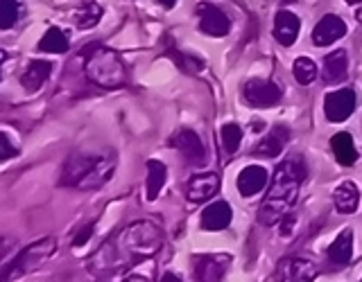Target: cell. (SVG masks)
<instances>
[{
    "label": "cell",
    "mask_w": 362,
    "mask_h": 282,
    "mask_svg": "<svg viewBox=\"0 0 362 282\" xmlns=\"http://www.w3.org/2000/svg\"><path fill=\"white\" fill-rule=\"evenodd\" d=\"M163 244V235L150 221H136L127 226L122 233L102 253H109L111 257L107 259V264L98 271H113L120 266H134L136 262H141L145 257H152Z\"/></svg>",
    "instance_id": "1"
},
{
    "label": "cell",
    "mask_w": 362,
    "mask_h": 282,
    "mask_svg": "<svg viewBox=\"0 0 362 282\" xmlns=\"http://www.w3.org/2000/svg\"><path fill=\"white\" fill-rule=\"evenodd\" d=\"M303 176H305V167L299 158L283 161L276 167L272 185L265 195V201H263V206H260V221L272 226L288 217L290 210L294 208V203H297Z\"/></svg>",
    "instance_id": "2"
},
{
    "label": "cell",
    "mask_w": 362,
    "mask_h": 282,
    "mask_svg": "<svg viewBox=\"0 0 362 282\" xmlns=\"http://www.w3.org/2000/svg\"><path fill=\"white\" fill-rule=\"evenodd\" d=\"M116 154H73L64 165L62 183L75 190L102 188L113 176Z\"/></svg>",
    "instance_id": "3"
},
{
    "label": "cell",
    "mask_w": 362,
    "mask_h": 282,
    "mask_svg": "<svg viewBox=\"0 0 362 282\" xmlns=\"http://www.w3.org/2000/svg\"><path fill=\"white\" fill-rule=\"evenodd\" d=\"M84 56V73L95 86L120 88L127 82V68H124L118 52H113L100 43H93L86 45Z\"/></svg>",
    "instance_id": "4"
},
{
    "label": "cell",
    "mask_w": 362,
    "mask_h": 282,
    "mask_svg": "<svg viewBox=\"0 0 362 282\" xmlns=\"http://www.w3.org/2000/svg\"><path fill=\"white\" fill-rule=\"evenodd\" d=\"M54 246H57V242L50 240V237H45V240H41L37 244H30L28 248H23V251L16 255L14 262L3 269V274H0V282H11V280L30 274L32 269H37L43 259H48L52 255Z\"/></svg>",
    "instance_id": "5"
},
{
    "label": "cell",
    "mask_w": 362,
    "mask_h": 282,
    "mask_svg": "<svg viewBox=\"0 0 362 282\" xmlns=\"http://www.w3.org/2000/svg\"><path fill=\"white\" fill-rule=\"evenodd\" d=\"M243 95L252 106L258 109H269L279 104L281 99V86L269 79H249L243 88Z\"/></svg>",
    "instance_id": "6"
},
{
    "label": "cell",
    "mask_w": 362,
    "mask_h": 282,
    "mask_svg": "<svg viewBox=\"0 0 362 282\" xmlns=\"http://www.w3.org/2000/svg\"><path fill=\"white\" fill-rule=\"evenodd\" d=\"M358 97L354 93V88H339L328 93L324 99V113L331 122H344L351 113L356 111Z\"/></svg>",
    "instance_id": "7"
},
{
    "label": "cell",
    "mask_w": 362,
    "mask_h": 282,
    "mask_svg": "<svg viewBox=\"0 0 362 282\" xmlns=\"http://www.w3.org/2000/svg\"><path fill=\"white\" fill-rule=\"evenodd\" d=\"M315 278L317 266L305 257H286L276 269V282H313Z\"/></svg>",
    "instance_id": "8"
},
{
    "label": "cell",
    "mask_w": 362,
    "mask_h": 282,
    "mask_svg": "<svg viewBox=\"0 0 362 282\" xmlns=\"http://www.w3.org/2000/svg\"><path fill=\"white\" fill-rule=\"evenodd\" d=\"M197 14H199V30L204 34H209V37H218V39L229 34L231 20L220 7H215L211 3H202L197 7Z\"/></svg>",
    "instance_id": "9"
},
{
    "label": "cell",
    "mask_w": 362,
    "mask_h": 282,
    "mask_svg": "<svg viewBox=\"0 0 362 282\" xmlns=\"http://www.w3.org/2000/svg\"><path fill=\"white\" fill-rule=\"evenodd\" d=\"M231 264V255H202L195 259V278L197 282H222Z\"/></svg>",
    "instance_id": "10"
},
{
    "label": "cell",
    "mask_w": 362,
    "mask_h": 282,
    "mask_svg": "<svg viewBox=\"0 0 362 282\" xmlns=\"http://www.w3.org/2000/svg\"><path fill=\"white\" fill-rule=\"evenodd\" d=\"M173 145L177 147L179 154L184 156L190 165H204V161H206V149H204V142L192 129L179 131L173 138Z\"/></svg>",
    "instance_id": "11"
},
{
    "label": "cell",
    "mask_w": 362,
    "mask_h": 282,
    "mask_svg": "<svg viewBox=\"0 0 362 282\" xmlns=\"http://www.w3.org/2000/svg\"><path fill=\"white\" fill-rule=\"evenodd\" d=\"M220 190V176L215 172L195 174L186 185V197L192 203H204L215 197V192Z\"/></svg>",
    "instance_id": "12"
},
{
    "label": "cell",
    "mask_w": 362,
    "mask_h": 282,
    "mask_svg": "<svg viewBox=\"0 0 362 282\" xmlns=\"http://www.w3.org/2000/svg\"><path fill=\"white\" fill-rule=\"evenodd\" d=\"M344 34H346V23L335 14H326L313 30V43L315 45H331L342 39Z\"/></svg>",
    "instance_id": "13"
},
{
    "label": "cell",
    "mask_w": 362,
    "mask_h": 282,
    "mask_svg": "<svg viewBox=\"0 0 362 282\" xmlns=\"http://www.w3.org/2000/svg\"><path fill=\"white\" fill-rule=\"evenodd\" d=\"M351 255H354V231L344 228L333 240L331 248L326 253V259L333 269H344L351 262Z\"/></svg>",
    "instance_id": "14"
},
{
    "label": "cell",
    "mask_w": 362,
    "mask_h": 282,
    "mask_svg": "<svg viewBox=\"0 0 362 282\" xmlns=\"http://www.w3.org/2000/svg\"><path fill=\"white\" fill-rule=\"evenodd\" d=\"M288 140H290V129L283 127V124H276V127L256 145L254 154L260 158H276L283 149H286Z\"/></svg>",
    "instance_id": "15"
},
{
    "label": "cell",
    "mask_w": 362,
    "mask_h": 282,
    "mask_svg": "<svg viewBox=\"0 0 362 282\" xmlns=\"http://www.w3.org/2000/svg\"><path fill=\"white\" fill-rule=\"evenodd\" d=\"M233 219V212H231V206L226 201H215L211 203L209 208H204L202 212V228L204 231H224L226 226L231 223Z\"/></svg>",
    "instance_id": "16"
},
{
    "label": "cell",
    "mask_w": 362,
    "mask_h": 282,
    "mask_svg": "<svg viewBox=\"0 0 362 282\" xmlns=\"http://www.w3.org/2000/svg\"><path fill=\"white\" fill-rule=\"evenodd\" d=\"M299 30H301V20L294 11L283 9L274 18V37L281 45H292L299 39Z\"/></svg>",
    "instance_id": "17"
},
{
    "label": "cell",
    "mask_w": 362,
    "mask_h": 282,
    "mask_svg": "<svg viewBox=\"0 0 362 282\" xmlns=\"http://www.w3.org/2000/svg\"><path fill=\"white\" fill-rule=\"evenodd\" d=\"M267 185V169L260 165H247L238 176V190L243 197H254Z\"/></svg>",
    "instance_id": "18"
},
{
    "label": "cell",
    "mask_w": 362,
    "mask_h": 282,
    "mask_svg": "<svg viewBox=\"0 0 362 282\" xmlns=\"http://www.w3.org/2000/svg\"><path fill=\"white\" fill-rule=\"evenodd\" d=\"M349 70V54L346 50H333L331 54L324 56V70L322 77L326 84H337L346 77Z\"/></svg>",
    "instance_id": "19"
},
{
    "label": "cell",
    "mask_w": 362,
    "mask_h": 282,
    "mask_svg": "<svg viewBox=\"0 0 362 282\" xmlns=\"http://www.w3.org/2000/svg\"><path fill=\"white\" fill-rule=\"evenodd\" d=\"M333 203H335L337 212H342V214H351V212L358 210V206H360V190H358V185L354 183V180H344V183L335 190Z\"/></svg>",
    "instance_id": "20"
},
{
    "label": "cell",
    "mask_w": 362,
    "mask_h": 282,
    "mask_svg": "<svg viewBox=\"0 0 362 282\" xmlns=\"http://www.w3.org/2000/svg\"><path fill=\"white\" fill-rule=\"evenodd\" d=\"M331 147H333V154H335L339 165L351 167L358 161V149H356L354 138H351V133H346V131L335 133L331 138Z\"/></svg>",
    "instance_id": "21"
},
{
    "label": "cell",
    "mask_w": 362,
    "mask_h": 282,
    "mask_svg": "<svg viewBox=\"0 0 362 282\" xmlns=\"http://www.w3.org/2000/svg\"><path fill=\"white\" fill-rule=\"evenodd\" d=\"M50 73H52L50 61H30L25 73H23V77H21V84L25 90L34 93V90H39L45 84V79L50 77Z\"/></svg>",
    "instance_id": "22"
},
{
    "label": "cell",
    "mask_w": 362,
    "mask_h": 282,
    "mask_svg": "<svg viewBox=\"0 0 362 282\" xmlns=\"http://www.w3.org/2000/svg\"><path fill=\"white\" fill-rule=\"evenodd\" d=\"M168 180V169L161 161H147V199L154 201Z\"/></svg>",
    "instance_id": "23"
},
{
    "label": "cell",
    "mask_w": 362,
    "mask_h": 282,
    "mask_svg": "<svg viewBox=\"0 0 362 282\" xmlns=\"http://www.w3.org/2000/svg\"><path fill=\"white\" fill-rule=\"evenodd\" d=\"M102 18V7L98 3H84L82 7L75 9L73 14V23L79 27V30H90L95 27Z\"/></svg>",
    "instance_id": "24"
},
{
    "label": "cell",
    "mask_w": 362,
    "mask_h": 282,
    "mask_svg": "<svg viewBox=\"0 0 362 282\" xmlns=\"http://www.w3.org/2000/svg\"><path fill=\"white\" fill-rule=\"evenodd\" d=\"M39 50L41 52H52V54H62L68 50V37L66 32L59 27H50L43 34V39L39 41Z\"/></svg>",
    "instance_id": "25"
},
{
    "label": "cell",
    "mask_w": 362,
    "mask_h": 282,
    "mask_svg": "<svg viewBox=\"0 0 362 282\" xmlns=\"http://www.w3.org/2000/svg\"><path fill=\"white\" fill-rule=\"evenodd\" d=\"M292 73H294V79H297L301 86H308L317 77V63L313 59H308V56H299L292 66Z\"/></svg>",
    "instance_id": "26"
},
{
    "label": "cell",
    "mask_w": 362,
    "mask_h": 282,
    "mask_svg": "<svg viewBox=\"0 0 362 282\" xmlns=\"http://www.w3.org/2000/svg\"><path fill=\"white\" fill-rule=\"evenodd\" d=\"M220 138H222L226 154H235L238 149H240V142H243V129L233 122H226L220 129Z\"/></svg>",
    "instance_id": "27"
},
{
    "label": "cell",
    "mask_w": 362,
    "mask_h": 282,
    "mask_svg": "<svg viewBox=\"0 0 362 282\" xmlns=\"http://www.w3.org/2000/svg\"><path fill=\"white\" fill-rule=\"evenodd\" d=\"M18 5L16 0H0V30H7L16 23Z\"/></svg>",
    "instance_id": "28"
},
{
    "label": "cell",
    "mask_w": 362,
    "mask_h": 282,
    "mask_svg": "<svg viewBox=\"0 0 362 282\" xmlns=\"http://www.w3.org/2000/svg\"><path fill=\"white\" fill-rule=\"evenodd\" d=\"M173 56L177 59V63H179V68L181 70H188V73H199L202 68H204V61H199V59H195V56H184V54H179V52H173Z\"/></svg>",
    "instance_id": "29"
},
{
    "label": "cell",
    "mask_w": 362,
    "mask_h": 282,
    "mask_svg": "<svg viewBox=\"0 0 362 282\" xmlns=\"http://www.w3.org/2000/svg\"><path fill=\"white\" fill-rule=\"evenodd\" d=\"M14 156H16V147L9 142V138L5 133H0V163H5Z\"/></svg>",
    "instance_id": "30"
},
{
    "label": "cell",
    "mask_w": 362,
    "mask_h": 282,
    "mask_svg": "<svg viewBox=\"0 0 362 282\" xmlns=\"http://www.w3.org/2000/svg\"><path fill=\"white\" fill-rule=\"evenodd\" d=\"M11 244H14V242L7 240V237H0V262H3L5 255L11 251Z\"/></svg>",
    "instance_id": "31"
},
{
    "label": "cell",
    "mask_w": 362,
    "mask_h": 282,
    "mask_svg": "<svg viewBox=\"0 0 362 282\" xmlns=\"http://www.w3.org/2000/svg\"><path fill=\"white\" fill-rule=\"evenodd\" d=\"M292 223H294V219L288 214V217L281 221V235H290L292 233Z\"/></svg>",
    "instance_id": "32"
},
{
    "label": "cell",
    "mask_w": 362,
    "mask_h": 282,
    "mask_svg": "<svg viewBox=\"0 0 362 282\" xmlns=\"http://www.w3.org/2000/svg\"><path fill=\"white\" fill-rule=\"evenodd\" d=\"M88 235H90V226H86V228H84V233L77 237V240H75V246H82V244L86 242V237H88Z\"/></svg>",
    "instance_id": "33"
},
{
    "label": "cell",
    "mask_w": 362,
    "mask_h": 282,
    "mask_svg": "<svg viewBox=\"0 0 362 282\" xmlns=\"http://www.w3.org/2000/svg\"><path fill=\"white\" fill-rule=\"evenodd\" d=\"M161 282H181V278L175 276V274H165V276L161 278Z\"/></svg>",
    "instance_id": "34"
},
{
    "label": "cell",
    "mask_w": 362,
    "mask_h": 282,
    "mask_svg": "<svg viewBox=\"0 0 362 282\" xmlns=\"http://www.w3.org/2000/svg\"><path fill=\"white\" fill-rule=\"evenodd\" d=\"M156 3H158V5H163V7H168V9H170V7H175V3H177V0H156Z\"/></svg>",
    "instance_id": "35"
},
{
    "label": "cell",
    "mask_w": 362,
    "mask_h": 282,
    "mask_svg": "<svg viewBox=\"0 0 362 282\" xmlns=\"http://www.w3.org/2000/svg\"><path fill=\"white\" fill-rule=\"evenodd\" d=\"M346 5H358V3H362V0H344Z\"/></svg>",
    "instance_id": "36"
},
{
    "label": "cell",
    "mask_w": 362,
    "mask_h": 282,
    "mask_svg": "<svg viewBox=\"0 0 362 282\" xmlns=\"http://www.w3.org/2000/svg\"><path fill=\"white\" fill-rule=\"evenodd\" d=\"M124 282H147V280H143V278H132V280H124Z\"/></svg>",
    "instance_id": "37"
},
{
    "label": "cell",
    "mask_w": 362,
    "mask_h": 282,
    "mask_svg": "<svg viewBox=\"0 0 362 282\" xmlns=\"http://www.w3.org/2000/svg\"><path fill=\"white\" fill-rule=\"evenodd\" d=\"M5 56H7V54H5L3 50H0V61H3V59H5ZM0 75H3V73H0Z\"/></svg>",
    "instance_id": "38"
},
{
    "label": "cell",
    "mask_w": 362,
    "mask_h": 282,
    "mask_svg": "<svg viewBox=\"0 0 362 282\" xmlns=\"http://www.w3.org/2000/svg\"><path fill=\"white\" fill-rule=\"evenodd\" d=\"M358 18H360V23H362V11H360V14H358Z\"/></svg>",
    "instance_id": "39"
}]
</instances>
